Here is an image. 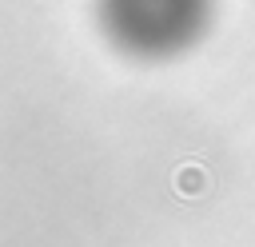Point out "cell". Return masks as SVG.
Here are the masks:
<instances>
[{"label": "cell", "mask_w": 255, "mask_h": 247, "mask_svg": "<svg viewBox=\"0 0 255 247\" xmlns=\"http://www.w3.org/2000/svg\"><path fill=\"white\" fill-rule=\"evenodd\" d=\"M203 0H108V20L124 44L163 52L195 36Z\"/></svg>", "instance_id": "6da1fadb"}]
</instances>
